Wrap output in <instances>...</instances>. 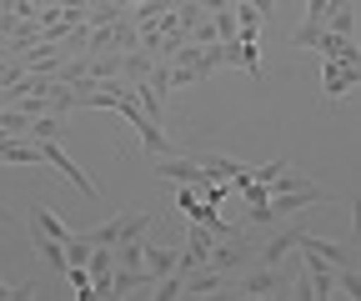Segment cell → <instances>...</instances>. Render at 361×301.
Masks as SVG:
<instances>
[{"mask_svg":"<svg viewBox=\"0 0 361 301\" xmlns=\"http://www.w3.org/2000/svg\"><path fill=\"white\" fill-rule=\"evenodd\" d=\"M196 161H201V171H206L211 181H241V176H251V166H246V161L221 156V151H201Z\"/></svg>","mask_w":361,"mask_h":301,"instance_id":"obj_9","label":"cell"},{"mask_svg":"<svg viewBox=\"0 0 361 301\" xmlns=\"http://www.w3.org/2000/svg\"><path fill=\"white\" fill-rule=\"evenodd\" d=\"M336 296H361V271L356 266H336Z\"/></svg>","mask_w":361,"mask_h":301,"instance_id":"obj_18","label":"cell"},{"mask_svg":"<svg viewBox=\"0 0 361 301\" xmlns=\"http://www.w3.org/2000/svg\"><path fill=\"white\" fill-rule=\"evenodd\" d=\"M0 131H6V136H25L30 131V116L20 106H6V111H0Z\"/></svg>","mask_w":361,"mask_h":301,"instance_id":"obj_16","label":"cell"},{"mask_svg":"<svg viewBox=\"0 0 361 301\" xmlns=\"http://www.w3.org/2000/svg\"><path fill=\"white\" fill-rule=\"evenodd\" d=\"M276 291H286V281H281V266H256V271H246V276H236L231 281V291H221V296H276Z\"/></svg>","mask_w":361,"mask_h":301,"instance_id":"obj_5","label":"cell"},{"mask_svg":"<svg viewBox=\"0 0 361 301\" xmlns=\"http://www.w3.org/2000/svg\"><path fill=\"white\" fill-rule=\"evenodd\" d=\"M35 146H40V161H45V166H56V171H61V176H66V181H71L80 196H90V201L101 196V191H96V181H90L85 171H80V166H75V161L61 151V141H35Z\"/></svg>","mask_w":361,"mask_h":301,"instance_id":"obj_4","label":"cell"},{"mask_svg":"<svg viewBox=\"0 0 361 301\" xmlns=\"http://www.w3.org/2000/svg\"><path fill=\"white\" fill-rule=\"evenodd\" d=\"M141 266H146V271H151V281H156V276L176 271V251H171V246H146V256H141Z\"/></svg>","mask_w":361,"mask_h":301,"instance_id":"obj_14","label":"cell"},{"mask_svg":"<svg viewBox=\"0 0 361 301\" xmlns=\"http://www.w3.org/2000/svg\"><path fill=\"white\" fill-rule=\"evenodd\" d=\"M30 141H61V116L56 111H45V116H30Z\"/></svg>","mask_w":361,"mask_h":301,"instance_id":"obj_15","label":"cell"},{"mask_svg":"<svg viewBox=\"0 0 361 301\" xmlns=\"http://www.w3.org/2000/svg\"><path fill=\"white\" fill-rule=\"evenodd\" d=\"M30 231H40V236H51V241H71V226L56 216V206H30Z\"/></svg>","mask_w":361,"mask_h":301,"instance_id":"obj_12","label":"cell"},{"mask_svg":"<svg viewBox=\"0 0 361 301\" xmlns=\"http://www.w3.org/2000/svg\"><path fill=\"white\" fill-rule=\"evenodd\" d=\"M151 226H156V211H130V216H116V221H101V226L80 231V241H90V246H121V241L146 236Z\"/></svg>","mask_w":361,"mask_h":301,"instance_id":"obj_1","label":"cell"},{"mask_svg":"<svg viewBox=\"0 0 361 301\" xmlns=\"http://www.w3.org/2000/svg\"><path fill=\"white\" fill-rule=\"evenodd\" d=\"M241 6H251V11L266 20V16H276V6H281V0H241Z\"/></svg>","mask_w":361,"mask_h":301,"instance_id":"obj_19","label":"cell"},{"mask_svg":"<svg viewBox=\"0 0 361 301\" xmlns=\"http://www.w3.org/2000/svg\"><path fill=\"white\" fill-rule=\"evenodd\" d=\"M251 262H256V246H251V236H246V226H241V231L221 236V241L211 246V262H206V266H216V271L231 276V271H246Z\"/></svg>","mask_w":361,"mask_h":301,"instance_id":"obj_3","label":"cell"},{"mask_svg":"<svg viewBox=\"0 0 361 301\" xmlns=\"http://www.w3.org/2000/svg\"><path fill=\"white\" fill-rule=\"evenodd\" d=\"M296 246H301V251H316V256H322V262H331V266H356V246L326 241V236H316V231H306V226H301Z\"/></svg>","mask_w":361,"mask_h":301,"instance_id":"obj_7","label":"cell"},{"mask_svg":"<svg viewBox=\"0 0 361 301\" xmlns=\"http://www.w3.org/2000/svg\"><path fill=\"white\" fill-rule=\"evenodd\" d=\"M316 201H331V191H322V186H296V191H271V201H266V226H281L286 216H296V211H306V206H316Z\"/></svg>","mask_w":361,"mask_h":301,"instance_id":"obj_2","label":"cell"},{"mask_svg":"<svg viewBox=\"0 0 361 301\" xmlns=\"http://www.w3.org/2000/svg\"><path fill=\"white\" fill-rule=\"evenodd\" d=\"M141 256H146V236L121 241V246H116V266H141Z\"/></svg>","mask_w":361,"mask_h":301,"instance_id":"obj_17","label":"cell"},{"mask_svg":"<svg viewBox=\"0 0 361 301\" xmlns=\"http://www.w3.org/2000/svg\"><path fill=\"white\" fill-rule=\"evenodd\" d=\"M296 236H301V221H296V216H286L276 231H271V241L256 251V262H266V266H281V262H286V251H296Z\"/></svg>","mask_w":361,"mask_h":301,"instance_id":"obj_8","label":"cell"},{"mask_svg":"<svg viewBox=\"0 0 361 301\" xmlns=\"http://www.w3.org/2000/svg\"><path fill=\"white\" fill-rule=\"evenodd\" d=\"M286 296H296V301H316V291H311V281H306V276H301L296 286H286Z\"/></svg>","mask_w":361,"mask_h":301,"instance_id":"obj_20","label":"cell"},{"mask_svg":"<svg viewBox=\"0 0 361 301\" xmlns=\"http://www.w3.org/2000/svg\"><path fill=\"white\" fill-rule=\"evenodd\" d=\"M356 80H361V66H346V61L322 56V96L326 101H341L346 91H356Z\"/></svg>","mask_w":361,"mask_h":301,"instance_id":"obj_6","label":"cell"},{"mask_svg":"<svg viewBox=\"0 0 361 301\" xmlns=\"http://www.w3.org/2000/svg\"><path fill=\"white\" fill-rule=\"evenodd\" d=\"M301 262H306V281H311L316 301L336 296V266H331V262H322V256H316V251H301Z\"/></svg>","mask_w":361,"mask_h":301,"instance_id":"obj_10","label":"cell"},{"mask_svg":"<svg viewBox=\"0 0 361 301\" xmlns=\"http://www.w3.org/2000/svg\"><path fill=\"white\" fill-rule=\"evenodd\" d=\"M322 25H326L331 35H346V40H356V6H351V0H331V11L322 16Z\"/></svg>","mask_w":361,"mask_h":301,"instance_id":"obj_13","label":"cell"},{"mask_svg":"<svg viewBox=\"0 0 361 301\" xmlns=\"http://www.w3.org/2000/svg\"><path fill=\"white\" fill-rule=\"evenodd\" d=\"M221 286H226V271H216V266H196L180 276V296H216Z\"/></svg>","mask_w":361,"mask_h":301,"instance_id":"obj_11","label":"cell"}]
</instances>
